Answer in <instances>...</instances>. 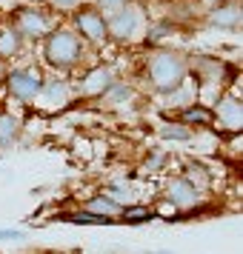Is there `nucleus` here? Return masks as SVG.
Returning a JSON list of instances; mask_svg holds the SVG:
<instances>
[{"label": "nucleus", "instance_id": "obj_19", "mask_svg": "<svg viewBox=\"0 0 243 254\" xmlns=\"http://www.w3.org/2000/svg\"><path fill=\"white\" fill-rule=\"evenodd\" d=\"M63 220H69V223H83V226H106L109 220L97 217L92 211H69V214H63Z\"/></svg>", "mask_w": 243, "mask_h": 254}, {"label": "nucleus", "instance_id": "obj_5", "mask_svg": "<svg viewBox=\"0 0 243 254\" xmlns=\"http://www.w3.org/2000/svg\"><path fill=\"white\" fill-rule=\"evenodd\" d=\"M14 29L23 35V40H43L52 32V17H49L46 9L23 6L14 14Z\"/></svg>", "mask_w": 243, "mask_h": 254}, {"label": "nucleus", "instance_id": "obj_11", "mask_svg": "<svg viewBox=\"0 0 243 254\" xmlns=\"http://www.w3.org/2000/svg\"><path fill=\"white\" fill-rule=\"evenodd\" d=\"M37 100H46L49 109H60L66 106V100H72V89L63 77H52V80H43V89L37 94Z\"/></svg>", "mask_w": 243, "mask_h": 254}, {"label": "nucleus", "instance_id": "obj_8", "mask_svg": "<svg viewBox=\"0 0 243 254\" xmlns=\"http://www.w3.org/2000/svg\"><path fill=\"white\" fill-rule=\"evenodd\" d=\"M206 23L220 32H238L241 29V0H220L206 14Z\"/></svg>", "mask_w": 243, "mask_h": 254}, {"label": "nucleus", "instance_id": "obj_21", "mask_svg": "<svg viewBox=\"0 0 243 254\" xmlns=\"http://www.w3.org/2000/svg\"><path fill=\"white\" fill-rule=\"evenodd\" d=\"M46 3L55 9V12H75L83 0H46Z\"/></svg>", "mask_w": 243, "mask_h": 254}, {"label": "nucleus", "instance_id": "obj_7", "mask_svg": "<svg viewBox=\"0 0 243 254\" xmlns=\"http://www.w3.org/2000/svg\"><path fill=\"white\" fill-rule=\"evenodd\" d=\"M75 32L89 43H103L106 37V17L94 6H78L75 9Z\"/></svg>", "mask_w": 243, "mask_h": 254}, {"label": "nucleus", "instance_id": "obj_23", "mask_svg": "<svg viewBox=\"0 0 243 254\" xmlns=\"http://www.w3.org/2000/svg\"><path fill=\"white\" fill-rule=\"evenodd\" d=\"M6 74H9V60L0 58V80H6Z\"/></svg>", "mask_w": 243, "mask_h": 254}, {"label": "nucleus", "instance_id": "obj_16", "mask_svg": "<svg viewBox=\"0 0 243 254\" xmlns=\"http://www.w3.org/2000/svg\"><path fill=\"white\" fill-rule=\"evenodd\" d=\"M103 194L109 200H115L117 206H129V203H135V191H132V186L129 183H109L103 189Z\"/></svg>", "mask_w": 243, "mask_h": 254}, {"label": "nucleus", "instance_id": "obj_17", "mask_svg": "<svg viewBox=\"0 0 243 254\" xmlns=\"http://www.w3.org/2000/svg\"><path fill=\"white\" fill-rule=\"evenodd\" d=\"M161 137H166V140H192V126H186V123H163L161 126Z\"/></svg>", "mask_w": 243, "mask_h": 254}, {"label": "nucleus", "instance_id": "obj_13", "mask_svg": "<svg viewBox=\"0 0 243 254\" xmlns=\"http://www.w3.org/2000/svg\"><path fill=\"white\" fill-rule=\"evenodd\" d=\"M86 211H92V214H97V217H103V220H120V211H123V206H117L115 200H109V197L100 191L97 197H92L89 203H86Z\"/></svg>", "mask_w": 243, "mask_h": 254}, {"label": "nucleus", "instance_id": "obj_10", "mask_svg": "<svg viewBox=\"0 0 243 254\" xmlns=\"http://www.w3.org/2000/svg\"><path fill=\"white\" fill-rule=\"evenodd\" d=\"M212 117H215L223 128H229V131H241V123H243L241 100H238L235 94H223V97L218 100V106L212 109Z\"/></svg>", "mask_w": 243, "mask_h": 254}, {"label": "nucleus", "instance_id": "obj_14", "mask_svg": "<svg viewBox=\"0 0 243 254\" xmlns=\"http://www.w3.org/2000/svg\"><path fill=\"white\" fill-rule=\"evenodd\" d=\"M180 123H186V126H209V123H215V117H212L209 106L192 103L180 112Z\"/></svg>", "mask_w": 243, "mask_h": 254}, {"label": "nucleus", "instance_id": "obj_12", "mask_svg": "<svg viewBox=\"0 0 243 254\" xmlns=\"http://www.w3.org/2000/svg\"><path fill=\"white\" fill-rule=\"evenodd\" d=\"M23 35L14 29V26H3L0 29V58H17L20 52H23Z\"/></svg>", "mask_w": 243, "mask_h": 254}, {"label": "nucleus", "instance_id": "obj_1", "mask_svg": "<svg viewBox=\"0 0 243 254\" xmlns=\"http://www.w3.org/2000/svg\"><path fill=\"white\" fill-rule=\"evenodd\" d=\"M186 74H189V60L180 52L158 49L146 60V80L158 94H174L186 83Z\"/></svg>", "mask_w": 243, "mask_h": 254}, {"label": "nucleus", "instance_id": "obj_15", "mask_svg": "<svg viewBox=\"0 0 243 254\" xmlns=\"http://www.w3.org/2000/svg\"><path fill=\"white\" fill-rule=\"evenodd\" d=\"M17 137H20V120L12 112H0V149L12 146Z\"/></svg>", "mask_w": 243, "mask_h": 254}, {"label": "nucleus", "instance_id": "obj_9", "mask_svg": "<svg viewBox=\"0 0 243 254\" xmlns=\"http://www.w3.org/2000/svg\"><path fill=\"white\" fill-rule=\"evenodd\" d=\"M115 69L112 66H94L81 77V94L83 97H103L106 89L115 83Z\"/></svg>", "mask_w": 243, "mask_h": 254}, {"label": "nucleus", "instance_id": "obj_20", "mask_svg": "<svg viewBox=\"0 0 243 254\" xmlns=\"http://www.w3.org/2000/svg\"><path fill=\"white\" fill-rule=\"evenodd\" d=\"M132 0H94V9L103 14V17H109V14H115V12H120L123 6H129Z\"/></svg>", "mask_w": 243, "mask_h": 254}, {"label": "nucleus", "instance_id": "obj_3", "mask_svg": "<svg viewBox=\"0 0 243 254\" xmlns=\"http://www.w3.org/2000/svg\"><path fill=\"white\" fill-rule=\"evenodd\" d=\"M43 71L37 66H20V69H12L6 74V92L12 100H20V103H32L37 100V94L43 89Z\"/></svg>", "mask_w": 243, "mask_h": 254}, {"label": "nucleus", "instance_id": "obj_6", "mask_svg": "<svg viewBox=\"0 0 243 254\" xmlns=\"http://www.w3.org/2000/svg\"><path fill=\"white\" fill-rule=\"evenodd\" d=\"M163 194H166V203H172L174 208H195L200 206V200H203V189H197L189 177H183V174H174V177H169L166 180V186H163Z\"/></svg>", "mask_w": 243, "mask_h": 254}, {"label": "nucleus", "instance_id": "obj_18", "mask_svg": "<svg viewBox=\"0 0 243 254\" xmlns=\"http://www.w3.org/2000/svg\"><path fill=\"white\" fill-rule=\"evenodd\" d=\"M155 217V211L146 206H135V203H129V206H123V211H120V220H126V223H146V220Z\"/></svg>", "mask_w": 243, "mask_h": 254}, {"label": "nucleus", "instance_id": "obj_24", "mask_svg": "<svg viewBox=\"0 0 243 254\" xmlns=\"http://www.w3.org/2000/svg\"><path fill=\"white\" fill-rule=\"evenodd\" d=\"M152 254H174V252H169V249H158V252H152Z\"/></svg>", "mask_w": 243, "mask_h": 254}, {"label": "nucleus", "instance_id": "obj_22", "mask_svg": "<svg viewBox=\"0 0 243 254\" xmlns=\"http://www.w3.org/2000/svg\"><path fill=\"white\" fill-rule=\"evenodd\" d=\"M23 231L20 229H0V240H20Z\"/></svg>", "mask_w": 243, "mask_h": 254}, {"label": "nucleus", "instance_id": "obj_2", "mask_svg": "<svg viewBox=\"0 0 243 254\" xmlns=\"http://www.w3.org/2000/svg\"><path fill=\"white\" fill-rule=\"evenodd\" d=\"M43 58L52 69L58 71H69L75 69L83 58H86V46H83V37L69 29V26H58L43 37Z\"/></svg>", "mask_w": 243, "mask_h": 254}, {"label": "nucleus", "instance_id": "obj_4", "mask_svg": "<svg viewBox=\"0 0 243 254\" xmlns=\"http://www.w3.org/2000/svg\"><path fill=\"white\" fill-rule=\"evenodd\" d=\"M140 26H143V14H140L138 6L129 3L120 12L106 17V37L115 43H132L140 35Z\"/></svg>", "mask_w": 243, "mask_h": 254}]
</instances>
